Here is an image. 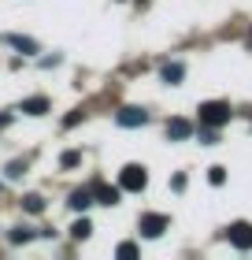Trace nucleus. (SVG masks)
Wrapping results in <instances>:
<instances>
[{
	"label": "nucleus",
	"instance_id": "8",
	"mask_svg": "<svg viewBox=\"0 0 252 260\" xmlns=\"http://www.w3.org/2000/svg\"><path fill=\"white\" fill-rule=\"evenodd\" d=\"M67 205L75 208V212H86V208L93 205V190H89V186H82V190H75V193H70V201H67Z\"/></svg>",
	"mask_w": 252,
	"mask_h": 260
},
{
	"label": "nucleus",
	"instance_id": "5",
	"mask_svg": "<svg viewBox=\"0 0 252 260\" xmlns=\"http://www.w3.org/2000/svg\"><path fill=\"white\" fill-rule=\"evenodd\" d=\"M226 238H230V245H237V249H252V223H234L230 231H226Z\"/></svg>",
	"mask_w": 252,
	"mask_h": 260
},
{
	"label": "nucleus",
	"instance_id": "18",
	"mask_svg": "<svg viewBox=\"0 0 252 260\" xmlns=\"http://www.w3.org/2000/svg\"><path fill=\"white\" fill-rule=\"evenodd\" d=\"M22 171H26V164H22V160H15V164H8V179H19Z\"/></svg>",
	"mask_w": 252,
	"mask_h": 260
},
{
	"label": "nucleus",
	"instance_id": "20",
	"mask_svg": "<svg viewBox=\"0 0 252 260\" xmlns=\"http://www.w3.org/2000/svg\"><path fill=\"white\" fill-rule=\"evenodd\" d=\"M0 126H8V115H0Z\"/></svg>",
	"mask_w": 252,
	"mask_h": 260
},
{
	"label": "nucleus",
	"instance_id": "9",
	"mask_svg": "<svg viewBox=\"0 0 252 260\" xmlns=\"http://www.w3.org/2000/svg\"><path fill=\"white\" fill-rule=\"evenodd\" d=\"M19 112H26V115H45V112H49V101H45V97H26Z\"/></svg>",
	"mask_w": 252,
	"mask_h": 260
},
{
	"label": "nucleus",
	"instance_id": "14",
	"mask_svg": "<svg viewBox=\"0 0 252 260\" xmlns=\"http://www.w3.org/2000/svg\"><path fill=\"white\" fill-rule=\"evenodd\" d=\"M208 182L211 186H223L226 182V168H208Z\"/></svg>",
	"mask_w": 252,
	"mask_h": 260
},
{
	"label": "nucleus",
	"instance_id": "2",
	"mask_svg": "<svg viewBox=\"0 0 252 260\" xmlns=\"http://www.w3.org/2000/svg\"><path fill=\"white\" fill-rule=\"evenodd\" d=\"M119 186H123V190H130V193H141V190L149 186V171L141 168V164H126L123 175H119Z\"/></svg>",
	"mask_w": 252,
	"mask_h": 260
},
{
	"label": "nucleus",
	"instance_id": "3",
	"mask_svg": "<svg viewBox=\"0 0 252 260\" xmlns=\"http://www.w3.org/2000/svg\"><path fill=\"white\" fill-rule=\"evenodd\" d=\"M137 231L145 234V238H160V234L167 231V216H160V212H149V216H141Z\"/></svg>",
	"mask_w": 252,
	"mask_h": 260
},
{
	"label": "nucleus",
	"instance_id": "19",
	"mask_svg": "<svg viewBox=\"0 0 252 260\" xmlns=\"http://www.w3.org/2000/svg\"><path fill=\"white\" fill-rule=\"evenodd\" d=\"M33 238V234L26 231V227H15V231H11V242H30Z\"/></svg>",
	"mask_w": 252,
	"mask_h": 260
},
{
	"label": "nucleus",
	"instance_id": "12",
	"mask_svg": "<svg viewBox=\"0 0 252 260\" xmlns=\"http://www.w3.org/2000/svg\"><path fill=\"white\" fill-rule=\"evenodd\" d=\"M22 208L38 216V212H45V197H41V193H26V197H22Z\"/></svg>",
	"mask_w": 252,
	"mask_h": 260
},
{
	"label": "nucleus",
	"instance_id": "7",
	"mask_svg": "<svg viewBox=\"0 0 252 260\" xmlns=\"http://www.w3.org/2000/svg\"><path fill=\"white\" fill-rule=\"evenodd\" d=\"M189 134H193V123H189V119H171V123H167V138H171V141H186Z\"/></svg>",
	"mask_w": 252,
	"mask_h": 260
},
{
	"label": "nucleus",
	"instance_id": "16",
	"mask_svg": "<svg viewBox=\"0 0 252 260\" xmlns=\"http://www.w3.org/2000/svg\"><path fill=\"white\" fill-rule=\"evenodd\" d=\"M115 256H123V260L137 256V245H134V242H123V245H119V249H115Z\"/></svg>",
	"mask_w": 252,
	"mask_h": 260
},
{
	"label": "nucleus",
	"instance_id": "6",
	"mask_svg": "<svg viewBox=\"0 0 252 260\" xmlns=\"http://www.w3.org/2000/svg\"><path fill=\"white\" fill-rule=\"evenodd\" d=\"M115 119H119V126H145V123H149V112L130 104V108H123V112L115 115Z\"/></svg>",
	"mask_w": 252,
	"mask_h": 260
},
{
	"label": "nucleus",
	"instance_id": "10",
	"mask_svg": "<svg viewBox=\"0 0 252 260\" xmlns=\"http://www.w3.org/2000/svg\"><path fill=\"white\" fill-rule=\"evenodd\" d=\"M4 41H8V45H15V49H19V52H26V56H33V52H38V41H30V38H19V34H8Z\"/></svg>",
	"mask_w": 252,
	"mask_h": 260
},
{
	"label": "nucleus",
	"instance_id": "15",
	"mask_svg": "<svg viewBox=\"0 0 252 260\" xmlns=\"http://www.w3.org/2000/svg\"><path fill=\"white\" fill-rule=\"evenodd\" d=\"M59 164H63V168H78V164H82V152L70 149V152H63V156H59Z\"/></svg>",
	"mask_w": 252,
	"mask_h": 260
},
{
	"label": "nucleus",
	"instance_id": "1",
	"mask_svg": "<svg viewBox=\"0 0 252 260\" xmlns=\"http://www.w3.org/2000/svg\"><path fill=\"white\" fill-rule=\"evenodd\" d=\"M230 104L226 101H204L200 104V123L204 126H223V123H230Z\"/></svg>",
	"mask_w": 252,
	"mask_h": 260
},
{
	"label": "nucleus",
	"instance_id": "17",
	"mask_svg": "<svg viewBox=\"0 0 252 260\" xmlns=\"http://www.w3.org/2000/svg\"><path fill=\"white\" fill-rule=\"evenodd\" d=\"M215 130H219V126H204V130H200V141H204V145H215V141H219Z\"/></svg>",
	"mask_w": 252,
	"mask_h": 260
},
{
	"label": "nucleus",
	"instance_id": "13",
	"mask_svg": "<svg viewBox=\"0 0 252 260\" xmlns=\"http://www.w3.org/2000/svg\"><path fill=\"white\" fill-rule=\"evenodd\" d=\"M89 231H93V223H89V219H78L75 227H70V234H75L78 242H82V238H89Z\"/></svg>",
	"mask_w": 252,
	"mask_h": 260
},
{
	"label": "nucleus",
	"instance_id": "11",
	"mask_svg": "<svg viewBox=\"0 0 252 260\" xmlns=\"http://www.w3.org/2000/svg\"><path fill=\"white\" fill-rule=\"evenodd\" d=\"M182 78H186V67H182V63H163V82H171V86H178Z\"/></svg>",
	"mask_w": 252,
	"mask_h": 260
},
{
	"label": "nucleus",
	"instance_id": "4",
	"mask_svg": "<svg viewBox=\"0 0 252 260\" xmlns=\"http://www.w3.org/2000/svg\"><path fill=\"white\" fill-rule=\"evenodd\" d=\"M89 190H93V201H97V205H119V193H123V186H107V182L97 179Z\"/></svg>",
	"mask_w": 252,
	"mask_h": 260
},
{
	"label": "nucleus",
	"instance_id": "21",
	"mask_svg": "<svg viewBox=\"0 0 252 260\" xmlns=\"http://www.w3.org/2000/svg\"><path fill=\"white\" fill-rule=\"evenodd\" d=\"M248 45H252V34H248Z\"/></svg>",
	"mask_w": 252,
	"mask_h": 260
}]
</instances>
